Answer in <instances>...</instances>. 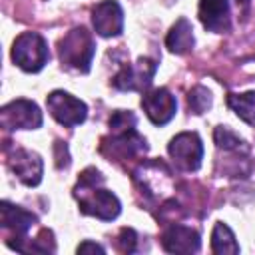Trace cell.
I'll return each mask as SVG.
<instances>
[{"label":"cell","mask_w":255,"mask_h":255,"mask_svg":"<svg viewBox=\"0 0 255 255\" xmlns=\"http://www.w3.org/2000/svg\"><path fill=\"white\" fill-rule=\"evenodd\" d=\"M235 2H237V4H247L249 0H235Z\"/></svg>","instance_id":"cell-21"},{"label":"cell","mask_w":255,"mask_h":255,"mask_svg":"<svg viewBox=\"0 0 255 255\" xmlns=\"http://www.w3.org/2000/svg\"><path fill=\"white\" fill-rule=\"evenodd\" d=\"M58 52H60L62 64L86 74L90 70L92 58L96 52V44H94L92 34L86 28H74L60 40Z\"/></svg>","instance_id":"cell-2"},{"label":"cell","mask_w":255,"mask_h":255,"mask_svg":"<svg viewBox=\"0 0 255 255\" xmlns=\"http://www.w3.org/2000/svg\"><path fill=\"white\" fill-rule=\"evenodd\" d=\"M211 251L213 253H239V245L235 241L233 231L225 223H215L211 231Z\"/></svg>","instance_id":"cell-16"},{"label":"cell","mask_w":255,"mask_h":255,"mask_svg":"<svg viewBox=\"0 0 255 255\" xmlns=\"http://www.w3.org/2000/svg\"><path fill=\"white\" fill-rule=\"evenodd\" d=\"M227 106L249 126H255V92L245 94H229Z\"/></svg>","instance_id":"cell-15"},{"label":"cell","mask_w":255,"mask_h":255,"mask_svg":"<svg viewBox=\"0 0 255 255\" xmlns=\"http://www.w3.org/2000/svg\"><path fill=\"white\" fill-rule=\"evenodd\" d=\"M187 106L193 114H203L211 106V94L203 86H195L187 96Z\"/></svg>","instance_id":"cell-17"},{"label":"cell","mask_w":255,"mask_h":255,"mask_svg":"<svg viewBox=\"0 0 255 255\" xmlns=\"http://www.w3.org/2000/svg\"><path fill=\"white\" fill-rule=\"evenodd\" d=\"M199 20L205 30L223 34L229 30V2L227 0H199Z\"/></svg>","instance_id":"cell-12"},{"label":"cell","mask_w":255,"mask_h":255,"mask_svg":"<svg viewBox=\"0 0 255 255\" xmlns=\"http://www.w3.org/2000/svg\"><path fill=\"white\" fill-rule=\"evenodd\" d=\"M104 181L102 173L94 167H88L80 173V179H78V185L74 189V195L80 203V209L82 213L86 215H94L98 219H104V221H110L114 217H118L120 213V201L118 197L100 187Z\"/></svg>","instance_id":"cell-1"},{"label":"cell","mask_w":255,"mask_h":255,"mask_svg":"<svg viewBox=\"0 0 255 255\" xmlns=\"http://www.w3.org/2000/svg\"><path fill=\"white\" fill-rule=\"evenodd\" d=\"M0 221H2V229L4 231H10L18 241L22 235L28 233V229L38 221L34 213L18 207V205H12L8 201H2L0 203ZM16 241V243H18ZM14 245V243H12Z\"/></svg>","instance_id":"cell-13"},{"label":"cell","mask_w":255,"mask_h":255,"mask_svg":"<svg viewBox=\"0 0 255 255\" xmlns=\"http://www.w3.org/2000/svg\"><path fill=\"white\" fill-rule=\"evenodd\" d=\"M2 126L6 129H36L42 126V112L30 100H14L0 112Z\"/></svg>","instance_id":"cell-6"},{"label":"cell","mask_w":255,"mask_h":255,"mask_svg":"<svg viewBox=\"0 0 255 255\" xmlns=\"http://www.w3.org/2000/svg\"><path fill=\"white\" fill-rule=\"evenodd\" d=\"M193 42H195L193 40V28H191V24H189L187 18H179L171 26V30H169V34L165 38V46L173 54H185V52H189L193 48Z\"/></svg>","instance_id":"cell-14"},{"label":"cell","mask_w":255,"mask_h":255,"mask_svg":"<svg viewBox=\"0 0 255 255\" xmlns=\"http://www.w3.org/2000/svg\"><path fill=\"white\" fill-rule=\"evenodd\" d=\"M135 241H137V235H135V231H133L131 227H124V229L120 231L118 245H120V249H122V251L131 253V251L135 249Z\"/></svg>","instance_id":"cell-19"},{"label":"cell","mask_w":255,"mask_h":255,"mask_svg":"<svg viewBox=\"0 0 255 255\" xmlns=\"http://www.w3.org/2000/svg\"><path fill=\"white\" fill-rule=\"evenodd\" d=\"M88 251H92V253H104V247L102 245H98V243H94V241H84V243H80L78 245V253H88Z\"/></svg>","instance_id":"cell-20"},{"label":"cell","mask_w":255,"mask_h":255,"mask_svg":"<svg viewBox=\"0 0 255 255\" xmlns=\"http://www.w3.org/2000/svg\"><path fill=\"white\" fill-rule=\"evenodd\" d=\"M155 62L149 58H139L135 64H128L124 66L116 78H114V86L118 90H143L151 84L153 76H155Z\"/></svg>","instance_id":"cell-7"},{"label":"cell","mask_w":255,"mask_h":255,"mask_svg":"<svg viewBox=\"0 0 255 255\" xmlns=\"http://www.w3.org/2000/svg\"><path fill=\"white\" fill-rule=\"evenodd\" d=\"M163 249L169 253H195L199 251V233L187 225L173 223L163 231Z\"/></svg>","instance_id":"cell-11"},{"label":"cell","mask_w":255,"mask_h":255,"mask_svg":"<svg viewBox=\"0 0 255 255\" xmlns=\"http://www.w3.org/2000/svg\"><path fill=\"white\" fill-rule=\"evenodd\" d=\"M213 137H215V143H217L219 147H223V149H239L241 143H243V141H241L229 128H225V126H217L215 131H213Z\"/></svg>","instance_id":"cell-18"},{"label":"cell","mask_w":255,"mask_h":255,"mask_svg":"<svg viewBox=\"0 0 255 255\" xmlns=\"http://www.w3.org/2000/svg\"><path fill=\"white\" fill-rule=\"evenodd\" d=\"M46 106H48V112L52 114V118L56 122H60L62 126H68V128L80 126L88 116L86 104L64 90H54L48 96Z\"/></svg>","instance_id":"cell-5"},{"label":"cell","mask_w":255,"mask_h":255,"mask_svg":"<svg viewBox=\"0 0 255 255\" xmlns=\"http://www.w3.org/2000/svg\"><path fill=\"white\" fill-rule=\"evenodd\" d=\"M8 165L18 175V179L22 183H26L28 187H34V185H38L42 181L44 163H42V157L36 151L14 149L12 155L8 157Z\"/></svg>","instance_id":"cell-10"},{"label":"cell","mask_w":255,"mask_h":255,"mask_svg":"<svg viewBox=\"0 0 255 255\" xmlns=\"http://www.w3.org/2000/svg\"><path fill=\"white\" fill-rule=\"evenodd\" d=\"M167 151L173 159V163L183 171H195L201 165L203 159V143L195 131H183L177 133L169 145Z\"/></svg>","instance_id":"cell-4"},{"label":"cell","mask_w":255,"mask_h":255,"mask_svg":"<svg viewBox=\"0 0 255 255\" xmlns=\"http://www.w3.org/2000/svg\"><path fill=\"white\" fill-rule=\"evenodd\" d=\"M92 24H94V30L104 38L122 34L124 12H122L120 4L116 0H104V2L96 4L92 10Z\"/></svg>","instance_id":"cell-9"},{"label":"cell","mask_w":255,"mask_h":255,"mask_svg":"<svg viewBox=\"0 0 255 255\" xmlns=\"http://www.w3.org/2000/svg\"><path fill=\"white\" fill-rule=\"evenodd\" d=\"M50 58L48 44L38 32H24L14 40L12 60L24 72H40Z\"/></svg>","instance_id":"cell-3"},{"label":"cell","mask_w":255,"mask_h":255,"mask_svg":"<svg viewBox=\"0 0 255 255\" xmlns=\"http://www.w3.org/2000/svg\"><path fill=\"white\" fill-rule=\"evenodd\" d=\"M141 108L155 126H163L175 116L177 102H175L173 94L167 88H153L151 92L143 94Z\"/></svg>","instance_id":"cell-8"}]
</instances>
